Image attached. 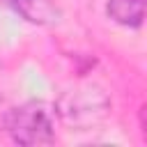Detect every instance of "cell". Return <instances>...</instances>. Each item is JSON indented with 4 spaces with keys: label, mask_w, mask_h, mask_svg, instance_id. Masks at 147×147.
<instances>
[{
    "label": "cell",
    "mask_w": 147,
    "mask_h": 147,
    "mask_svg": "<svg viewBox=\"0 0 147 147\" xmlns=\"http://www.w3.org/2000/svg\"><path fill=\"white\" fill-rule=\"evenodd\" d=\"M2 126L16 145H51L55 140V110L44 101H28L5 113Z\"/></svg>",
    "instance_id": "cell-2"
},
{
    "label": "cell",
    "mask_w": 147,
    "mask_h": 147,
    "mask_svg": "<svg viewBox=\"0 0 147 147\" xmlns=\"http://www.w3.org/2000/svg\"><path fill=\"white\" fill-rule=\"evenodd\" d=\"M110 96L101 85L78 83L74 87H67L57 96L53 110L69 129L90 131L110 115Z\"/></svg>",
    "instance_id": "cell-1"
},
{
    "label": "cell",
    "mask_w": 147,
    "mask_h": 147,
    "mask_svg": "<svg viewBox=\"0 0 147 147\" xmlns=\"http://www.w3.org/2000/svg\"><path fill=\"white\" fill-rule=\"evenodd\" d=\"M106 14L117 25L124 28H140L145 18V0H108Z\"/></svg>",
    "instance_id": "cell-4"
},
{
    "label": "cell",
    "mask_w": 147,
    "mask_h": 147,
    "mask_svg": "<svg viewBox=\"0 0 147 147\" xmlns=\"http://www.w3.org/2000/svg\"><path fill=\"white\" fill-rule=\"evenodd\" d=\"M7 5L34 25H55L62 16L60 7L53 0H7Z\"/></svg>",
    "instance_id": "cell-3"
}]
</instances>
